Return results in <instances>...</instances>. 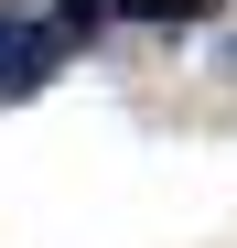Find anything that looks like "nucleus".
Wrapping results in <instances>:
<instances>
[{
	"label": "nucleus",
	"instance_id": "2",
	"mask_svg": "<svg viewBox=\"0 0 237 248\" xmlns=\"http://www.w3.org/2000/svg\"><path fill=\"white\" fill-rule=\"evenodd\" d=\"M108 22H140V32H194V22H216L226 0H97Z\"/></svg>",
	"mask_w": 237,
	"mask_h": 248
},
{
	"label": "nucleus",
	"instance_id": "1",
	"mask_svg": "<svg viewBox=\"0 0 237 248\" xmlns=\"http://www.w3.org/2000/svg\"><path fill=\"white\" fill-rule=\"evenodd\" d=\"M65 65H75V32H65L54 11H32V0H0V108L44 97Z\"/></svg>",
	"mask_w": 237,
	"mask_h": 248
}]
</instances>
